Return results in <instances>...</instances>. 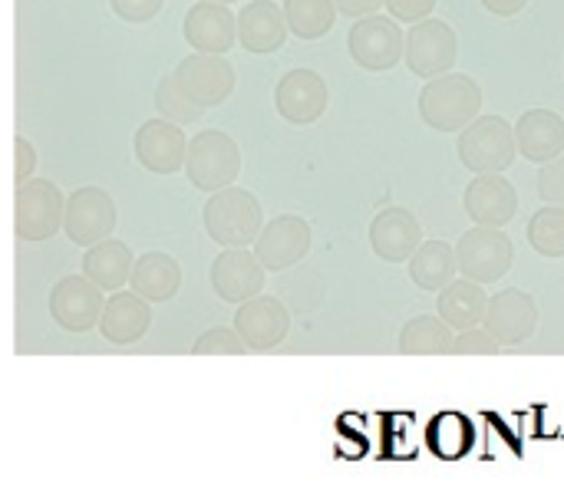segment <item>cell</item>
Masks as SVG:
<instances>
[{"mask_svg": "<svg viewBox=\"0 0 564 484\" xmlns=\"http://www.w3.org/2000/svg\"><path fill=\"white\" fill-rule=\"evenodd\" d=\"M482 86L466 73H443L420 92V116L436 132H463L479 119Z\"/></svg>", "mask_w": 564, "mask_h": 484, "instance_id": "cell-1", "label": "cell"}, {"mask_svg": "<svg viewBox=\"0 0 564 484\" xmlns=\"http://www.w3.org/2000/svg\"><path fill=\"white\" fill-rule=\"evenodd\" d=\"M202 221H205L208 238L218 248H254V241L264 228L258 198L251 191L231 188V185L208 195V201L202 208Z\"/></svg>", "mask_w": 564, "mask_h": 484, "instance_id": "cell-2", "label": "cell"}, {"mask_svg": "<svg viewBox=\"0 0 564 484\" xmlns=\"http://www.w3.org/2000/svg\"><path fill=\"white\" fill-rule=\"evenodd\" d=\"M456 152L473 175H506L519 155L516 125H509L502 116H479L459 132Z\"/></svg>", "mask_w": 564, "mask_h": 484, "instance_id": "cell-3", "label": "cell"}, {"mask_svg": "<svg viewBox=\"0 0 564 484\" xmlns=\"http://www.w3.org/2000/svg\"><path fill=\"white\" fill-rule=\"evenodd\" d=\"M241 172V148L238 142L221 129H205L188 139V158L185 175L198 191H221L228 188Z\"/></svg>", "mask_w": 564, "mask_h": 484, "instance_id": "cell-4", "label": "cell"}, {"mask_svg": "<svg viewBox=\"0 0 564 484\" xmlns=\"http://www.w3.org/2000/svg\"><path fill=\"white\" fill-rule=\"evenodd\" d=\"M66 221L63 191L46 178H30L17 185L13 198V231L20 241H50Z\"/></svg>", "mask_w": 564, "mask_h": 484, "instance_id": "cell-5", "label": "cell"}, {"mask_svg": "<svg viewBox=\"0 0 564 484\" xmlns=\"http://www.w3.org/2000/svg\"><path fill=\"white\" fill-rule=\"evenodd\" d=\"M347 50L357 66L370 73H383V69H393L400 59H406V30L393 16L370 13L350 26Z\"/></svg>", "mask_w": 564, "mask_h": 484, "instance_id": "cell-6", "label": "cell"}, {"mask_svg": "<svg viewBox=\"0 0 564 484\" xmlns=\"http://www.w3.org/2000/svg\"><path fill=\"white\" fill-rule=\"evenodd\" d=\"M456 254H459L463 277L479 280V284L502 280L516 261L512 238L502 228H486V224H476L473 231H466L456 244Z\"/></svg>", "mask_w": 564, "mask_h": 484, "instance_id": "cell-7", "label": "cell"}, {"mask_svg": "<svg viewBox=\"0 0 564 484\" xmlns=\"http://www.w3.org/2000/svg\"><path fill=\"white\" fill-rule=\"evenodd\" d=\"M459 56L456 30L446 20H420L406 30V66L420 79H436L443 73H453V63Z\"/></svg>", "mask_w": 564, "mask_h": 484, "instance_id": "cell-8", "label": "cell"}, {"mask_svg": "<svg viewBox=\"0 0 564 484\" xmlns=\"http://www.w3.org/2000/svg\"><path fill=\"white\" fill-rule=\"evenodd\" d=\"M116 201L109 198L106 188L99 185H86V188H76L69 198H66V221H63V231L73 244L79 248H93L106 238H112L116 231Z\"/></svg>", "mask_w": 564, "mask_h": 484, "instance_id": "cell-9", "label": "cell"}, {"mask_svg": "<svg viewBox=\"0 0 564 484\" xmlns=\"http://www.w3.org/2000/svg\"><path fill=\"white\" fill-rule=\"evenodd\" d=\"M102 310H106L102 287L93 284L86 274L63 277L50 294V317L66 333H89L93 327H99Z\"/></svg>", "mask_w": 564, "mask_h": 484, "instance_id": "cell-10", "label": "cell"}, {"mask_svg": "<svg viewBox=\"0 0 564 484\" xmlns=\"http://www.w3.org/2000/svg\"><path fill=\"white\" fill-rule=\"evenodd\" d=\"M175 79L198 109H215L235 89V66L215 53H192L175 66Z\"/></svg>", "mask_w": 564, "mask_h": 484, "instance_id": "cell-11", "label": "cell"}, {"mask_svg": "<svg viewBox=\"0 0 564 484\" xmlns=\"http://www.w3.org/2000/svg\"><path fill=\"white\" fill-rule=\"evenodd\" d=\"M311 251V224L301 215H278L271 218L258 241L254 254L268 267V274H284L288 267H297Z\"/></svg>", "mask_w": 564, "mask_h": 484, "instance_id": "cell-12", "label": "cell"}, {"mask_svg": "<svg viewBox=\"0 0 564 484\" xmlns=\"http://www.w3.org/2000/svg\"><path fill=\"white\" fill-rule=\"evenodd\" d=\"M264 274L268 267L261 264V257L248 248H225L215 264H212V290L225 300V304H248L251 297L264 294Z\"/></svg>", "mask_w": 564, "mask_h": 484, "instance_id": "cell-13", "label": "cell"}, {"mask_svg": "<svg viewBox=\"0 0 564 484\" xmlns=\"http://www.w3.org/2000/svg\"><path fill=\"white\" fill-rule=\"evenodd\" d=\"M235 330L245 337L248 350L254 353H268L278 350L288 333H291V310L281 297H251L248 304L238 307L235 314Z\"/></svg>", "mask_w": 564, "mask_h": 484, "instance_id": "cell-14", "label": "cell"}, {"mask_svg": "<svg viewBox=\"0 0 564 484\" xmlns=\"http://www.w3.org/2000/svg\"><path fill=\"white\" fill-rule=\"evenodd\" d=\"M327 82L314 69H291L274 86V109L291 125H311L327 112Z\"/></svg>", "mask_w": 564, "mask_h": 484, "instance_id": "cell-15", "label": "cell"}, {"mask_svg": "<svg viewBox=\"0 0 564 484\" xmlns=\"http://www.w3.org/2000/svg\"><path fill=\"white\" fill-rule=\"evenodd\" d=\"M132 148H135L139 165L155 175H172V172L185 168V158H188V142H185L182 125L169 122L162 116L139 125Z\"/></svg>", "mask_w": 564, "mask_h": 484, "instance_id": "cell-16", "label": "cell"}, {"mask_svg": "<svg viewBox=\"0 0 564 484\" xmlns=\"http://www.w3.org/2000/svg\"><path fill=\"white\" fill-rule=\"evenodd\" d=\"M185 43L195 53H215L225 56L235 43H238V16L231 13L228 3H215V0H202L192 3L182 23Z\"/></svg>", "mask_w": 564, "mask_h": 484, "instance_id": "cell-17", "label": "cell"}, {"mask_svg": "<svg viewBox=\"0 0 564 484\" xmlns=\"http://www.w3.org/2000/svg\"><path fill=\"white\" fill-rule=\"evenodd\" d=\"M486 330L502 346H519L539 330V304L532 300V294H525L519 287H509V290L489 297Z\"/></svg>", "mask_w": 564, "mask_h": 484, "instance_id": "cell-18", "label": "cell"}, {"mask_svg": "<svg viewBox=\"0 0 564 484\" xmlns=\"http://www.w3.org/2000/svg\"><path fill=\"white\" fill-rule=\"evenodd\" d=\"M423 244V224L406 208H387L370 221V248L387 264L410 261Z\"/></svg>", "mask_w": 564, "mask_h": 484, "instance_id": "cell-19", "label": "cell"}, {"mask_svg": "<svg viewBox=\"0 0 564 484\" xmlns=\"http://www.w3.org/2000/svg\"><path fill=\"white\" fill-rule=\"evenodd\" d=\"M466 215L486 228H506L519 211V191L506 175H476L463 195Z\"/></svg>", "mask_w": 564, "mask_h": 484, "instance_id": "cell-20", "label": "cell"}, {"mask_svg": "<svg viewBox=\"0 0 564 484\" xmlns=\"http://www.w3.org/2000/svg\"><path fill=\"white\" fill-rule=\"evenodd\" d=\"M288 33H291V26L284 16V7H278L271 0H254L238 10V43L248 53L268 56L284 46Z\"/></svg>", "mask_w": 564, "mask_h": 484, "instance_id": "cell-21", "label": "cell"}, {"mask_svg": "<svg viewBox=\"0 0 564 484\" xmlns=\"http://www.w3.org/2000/svg\"><path fill=\"white\" fill-rule=\"evenodd\" d=\"M516 139H519V152L529 162L549 165V162L562 158L564 119L558 112H552V109H529L516 122Z\"/></svg>", "mask_w": 564, "mask_h": 484, "instance_id": "cell-22", "label": "cell"}, {"mask_svg": "<svg viewBox=\"0 0 564 484\" xmlns=\"http://www.w3.org/2000/svg\"><path fill=\"white\" fill-rule=\"evenodd\" d=\"M149 323H152V307L145 297H139L135 290L129 294H112L106 300V310H102V320H99V333L116 343V346H132L135 340H142L149 333Z\"/></svg>", "mask_w": 564, "mask_h": 484, "instance_id": "cell-23", "label": "cell"}, {"mask_svg": "<svg viewBox=\"0 0 564 484\" xmlns=\"http://www.w3.org/2000/svg\"><path fill=\"white\" fill-rule=\"evenodd\" d=\"M436 310H440V317H443L456 333H463V330H473V327H482V323H486L489 297H486V290H482L479 280L459 277V280H453L449 287L440 290Z\"/></svg>", "mask_w": 564, "mask_h": 484, "instance_id": "cell-24", "label": "cell"}, {"mask_svg": "<svg viewBox=\"0 0 564 484\" xmlns=\"http://www.w3.org/2000/svg\"><path fill=\"white\" fill-rule=\"evenodd\" d=\"M129 284L149 304H169L182 290V267L175 257H169L162 251H149L135 261Z\"/></svg>", "mask_w": 564, "mask_h": 484, "instance_id": "cell-25", "label": "cell"}, {"mask_svg": "<svg viewBox=\"0 0 564 484\" xmlns=\"http://www.w3.org/2000/svg\"><path fill=\"white\" fill-rule=\"evenodd\" d=\"M456 274H463L459 254L446 241H423L420 251L410 257V277L426 294H440L443 287L456 280Z\"/></svg>", "mask_w": 564, "mask_h": 484, "instance_id": "cell-26", "label": "cell"}, {"mask_svg": "<svg viewBox=\"0 0 564 484\" xmlns=\"http://www.w3.org/2000/svg\"><path fill=\"white\" fill-rule=\"evenodd\" d=\"M132 267H135V261H132L129 244L112 241V238L93 244L83 257V274L109 294L122 290V284L132 277Z\"/></svg>", "mask_w": 564, "mask_h": 484, "instance_id": "cell-27", "label": "cell"}, {"mask_svg": "<svg viewBox=\"0 0 564 484\" xmlns=\"http://www.w3.org/2000/svg\"><path fill=\"white\" fill-rule=\"evenodd\" d=\"M456 330L443 317H413L400 330V353L403 356H443L453 350Z\"/></svg>", "mask_w": 564, "mask_h": 484, "instance_id": "cell-28", "label": "cell"}, {"mask_svg": "<svg viewBox=\"0 0 564 484\" xmlns=\"http://www.w3.org/2000/svg\"><path fill=\"white\" fill-rule=\"evenodd\" d=\"M337 3L334 0H284V16L288 26L297 40H321L334 30L337 20Z\"/></svg>", "mask_w": 564, "mask_h": 484, "instance_id": "cell-29", "label": "cell"}, {"mask_svg": "<svg viewBox=\"0 0 564 484\" xmlns=\"http://www.w3.org/2000/svg\"><path fill=\"white\" fill-rule=\"evenodd\" d=\"M278 294L288 304L291 314H314L327 300L324 277L314 267H294L291 277H281L278 280Z\"/></svg>", "mask_w": 564, "mask_h": 484, "instance_id": "cell-30", "label": "cell"}, {"mask_svg": "<svg viewBox=\"0 0 564 484\" xmlns=\"http://www.w3.org/2000/svg\"><path fill=\"white\" fill-rule=\"evenodd\" d=\"M525 234L542 257H564V208L545 205L542 211H535L529 218Z\"/></svg>", "mask_w": 564, "mask_h": 484, "instance_id": "cell-31", "label": "cell"}, {"mask_svg": "<svg viewBox=\"0 0 564 484\" xmlns=\"http://www.w3.org/2000/svg\"><path fill=\"white\" fill-rule=\"evenodd\" d=\"M155 109H159L162 119L178 122V125H192V122H198L202 112H205V109H198V106L182 92L175 73H169V76L159 79V86H155Z\"/></svg>", "mask_w": 564, "mask_h": 484, "instance_id": "cell-32", "label": "cell"}, {"mask_svg": "<svg viewBox=\"0 0 564 484\" xmlns=\"http://www.w3.org/2000/svg\"><path fill=\"white\" fill-rule=\"evenodd\" d=\"M195 356H245L248 343L235 327H215L208 333H202L192 346Z\"/></svg>", "mask_w": 564, "mask_h": 484, "instance_id": "cell-33", "label": "cell"}, {"mask_svg": "<svg viewBox=\"0 0 564 484\" xmlns=\"http://www.w3.org/2000/svg\"><path fill=\"white\" fill-rule=\"evenodd\" d=\"M499 340L486 330V323L482 327H473V330H463V333H456V340H453V356H499Z\"/></svg>", "mask_w": 564, "mask_h": 484, "instance_id": "cell-34", "label": "cell"}, {"mask_svg": "<svg viewBox=\"0 0 564 484\" xmlns=\"http://www.w3.org/2000/svg\"><path fill=\"white\" fill-rule=\"evenodd\" d=\"M539 195H542L545 205L564 208V155L555 158V162H549V165H542V172H539Z\"/></svg>", "mask_w": 564, "mask_h": 484, "instance_id": "cell-35", "label": "cell"}, {"mask_svg": "<svg viewBox=\"0 0 564 484\" xmlns=\"http://www.w3.org/2000/svg\"><path fill=\"white\" fill-rule=\"evenodd\" d=\"M116 16H122L126 23H145L152 16H159V10L165 7V0H109Z\"/></svg>", "mask_w": 564, "mask_h": 484, "instance_id": "cell-36", "label": "cell"}, {"mask_svg": "<svg viewBox=\"0 0 564 484\" xmlns=\"http://www.w3.org/2000/svg\"><path fill=\"white\" fill-rule=\"evenodd\" d=\"M387 10H390L393 20L413 26V23L426 20L436 10V0H387Z\"/></svg>", "mask_w": 564, "mask_h": 484, "instance_id": "cell-37", "label": "cell"}, {"mask_svg": "<svg viewBox=\"0 0 564 484\" xmlns=\"http://www.w3.org/2000/svg\"><path fill=\"white\" fill-rule=\"evenodd\" d=\"M13 152H17L13 178H17V185H23V182H30V175H33V168H36V148H33L23 135H17V139H13Z\"/></svg>", "mask_w": 564, "mask_h": 484, "instance_id": "cell-38", "label": "cell"}, {"mask_svg": "<svg viewBox=\"0 0 564 484\" xmlns=\"http://www.w3.org/2000/svg\"><path fill=\"white\" fill-rule=\"evenodd\" d=\"M334 3H337V10H340L344 16H354V20L370 16V13H377L380 7H387V0H334Z\"/></svg>", "mask_w": 564, "mask_h": 484, "instance_id": "cell-39", "label": "cell"}, {"mask_svg": "<svg viewBox=\"0 0 564 484\" xmlns=\"http://www.w3.org/2000/svg\"><path fill=\"white\" fill-rule=\"evenodd\" d=\"M529 0H482V7L496 16H516L519 10H525Z\"/></svg>", "mask_w": 564, "mask_h": 484, "instance_id": "cell-40", "label": "cell"}, {"mask_svg": "<svg viewBox=\"0 0 564 484\" xmlns=\"http://www.w3.org/2000/svg\"><path fill=\"white\" fill-rule=\"evenodd\" d=\"M215 3H238V0H215Z\"/></svg>", "mask_w": 564, "mask_h": 484, "instance_id": "cell-41", "label": "cell"}]
</instances>
